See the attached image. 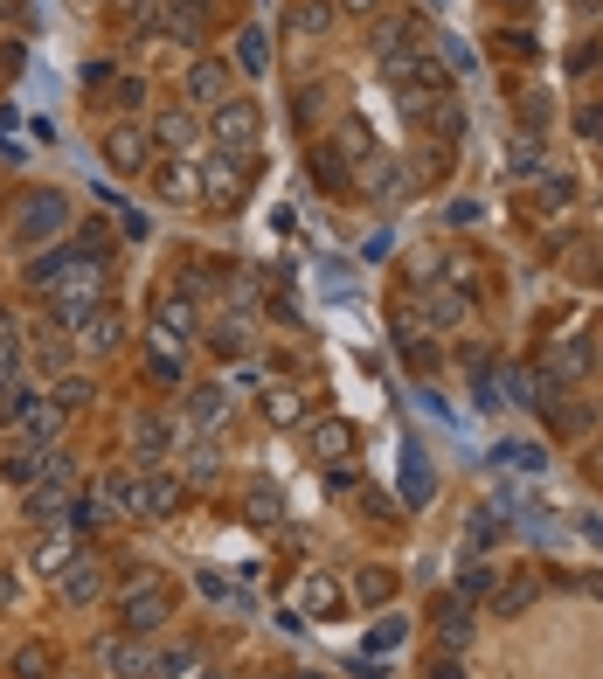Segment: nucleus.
<instances>
[{
    "label": "nucleus",
    "mask_w": 603,
    "mask_h": 679,
    "mask_svg": "<svg viewBox=\"0 0 603 679\" xmlns=\"http://www.w3.org/2000/svg\"><path fill=\"white\" fill-rule=\"evenodd\" d=\"M63 229H70V201H63V195H49V188L21 195V208H14V243H21V250L56 243Z\"/></svg>",
    "instance_id": "nucleus-1"
},
{
    "label": "nucleus",
    "mask_w": 603,
    "mask_h": 679,
    "mask_svg": "<svg viewBox=\"0 0 603 679\" xmlns=\"http://www.w3.org/2000/svg\"><path fill=\"white\" fill-rule=\"evenodd\" d=\"M118 617H125V631H133V638H153L174 617V589L167 583H133V589L118 596Z\"/></svg>",
    "instance_id": "nucleus-2"
},
{
    "label": "nucleus",
    "mask_w": 603,
    "mask_h": 679,
    "mask_svg": "<svg viewBox=\"0 0 603 679\" xmlns=\"http://www.w3.org/2000/svg\"><path fill=\"white\" fill-rule=\"evenodd\" d=\"M76 347H84V354H118L125 347V320L104 312V305H91L84 320H76Z\"/></svg>",
    "instance_id": "nucleus-3"
},
{
    "label": "nucleus",
    "mask_w": 603,
    "mask_h": 679,
    "mask_svg": "<svg viewBox=\"0 0 603 679\" xmlns=\"http://www.w3.org/2000/svg\"><path fill=\"white\" fill-rule=\"evenodd\" d=\"M97 500L112 506V513L146 520V472H104V479H97Z\"/></svg>",
    "instance_id": "nucleus-4"
},
{
    "label": "nucleus",
    "mask_w": 603,
    "mask_h": 679,
    "mask_svg": "<svg viewBox=\"0 0 603 679\" xmlns=\"http://www.w3.org/2000/svg\"><path fill=\"white\" fill-rule=\"evenodd\" d=\"M97 666L104 672H118V679H139V672H153V659H146V645L125 631V638H104L97 645Z\"/></svg>",
    "instance_id": "nucleus-5"
},
{
    "label": "nucleus",
    "mask_w": 603,
    "mask_h": 679,
    "mask_svg": "<svg viewBox=\"0 0 603 679\" xmlns=\"http://www.w3.org/2000/svg\"><path fill=\"white\" fill-rule=\"evenodd\" d=\"M146 133H139V125H112V133H104V160H112L118 174H139L146 167Z\"/></svg>",
    "instance_id": "nucleus-6"
},
{
    "label": "nucleus",
    "mask_w": 603,
    "mask_h": 679,
    "mask_svg": "<svg viewBox=\"0 0 603 679\" xmlns=\"http://www.w3.org/2000/svg\"><path fill=\"white\" fill-rule=\"evenodd\" d=\"M216 139L229 153H250L257 146V104H222V112H216Z\"/></svg>",
    "instance_id": "nucleus-7"
},
{
    "label": "nucleus",
    "mask_w": 603,
    "mask_h": 679,
    "mask_svg": "<svg viewBox=\"0 0 603 679\" xmlns=\"http://www.w3.org/2000/svg\"><path fill=\"white\" fill-rule=\"evenodd\" d=\"M160 451H167V424H160L153 409H146V416H133V458H139V464H153Z\"/></svg>",
    "instance_id": "nucleus-8"
},
{
    "label": "nucleus",
    "mask_w": 603,
    "mask_h": 679,
    "mask_svg": "<svg viewBox=\"0 0 603 679\" xmlns=\"http://www.w3.org/2000/svg\"><path fill=\"white\" fill-rule=\"evenodd\" d=\"M21 430H29L35 443H49V437H56V430H63V409H56V403H49V396H35L29 409H21Z\"/></svg>",
    "instance_id": "nucleus-9"
},
{
    "label": "nucleus",
    "mask_w": 603,
    "mask_h": 679,
    "mask_svg": "<svg viewBox=\"0 0 603 679\" xmlns=\"http://www.w3.org/2000/svg\"><path fill=\"white\" fill-rule=\"evenodd\" d=\"M91 596H97V562L76 555V562L63 568V604H91Z\"/></svg>",
    "instance_id": "nucleus-10"
},
{
    "label": "nucleus",
    "mask_w": 603,
    "mask_h": 679,
    "mask_svg": "<svg viewBox=\"0 0 603 679\" xmlns=\"http://www.w3.org/2000/svg\"><path fill=\"white\" fill-rule=\"evenodd\" d=\"M437 631H444V645H451V651H465V645H471V617H465L458 596H451V604H437Z\"/></svg>",
    "instance_id": "nucleus-11"
},
{
    "label": "nucleus",
    "mask_w": 603,
    "mask_h": 679,
    "mask_svg": "<svg viewBox=\"0 0 603 679\" xmlns=\"http://www.w3.org/2000/svg\"><path fill=\"white\" fill-rule=\"evenodd\" d=\"M167 35L174 42H195L201 35V0H167Z\"/></svg>",
    "instance_id": "nucleus-12"
},
{
    "label": "nucleus",
    "mask_w": 603,
    "mask_h": 679,
    "mask_svg": "<svg viewBox=\"0 0 603 679\" xmlns=\"http://www.w3.org/2000/svg\"><path fill=\"white\" fill-rule=\"evenodd\" d=\"M42 472H49V451H42V443H21V451L8 458V479H14V485H35Z\"/></svg>",
    "instance_id": "nucleus-13"
},
{
    "label": "nucleus",
    "mask_w": 603,
    "mask_h": 679,
    "mask_svg": "<svg viewBox=\"0 0 603 679\" xmlns=\"http://www.w3.org/2000/svg\"><path fill=\"white\" fill-rule=\"evenodd\" d=\"M188 97H195V104H216V97H222V63H195V70H188Z\"/></svg>",
    "instance_id": "nucleus-14"
},
{
    "label": "nucleus",
    "mask_w": 603,
    "mask_h": 679,
    "mask_svg": "<svg viewBox=\"0 0 603 679\" xmlns=\"http://www.w3.org/2000/svg\"><path fill=\"white\" fill-rule=\"evenodd\" d=\"M91 396H97V388H91L84 375H63V382H56V396H49V403H56V409L70 416V409H91Z\"/></svg>",
    "instance_id": "nucleus-15"
},
{
    "label": "nucleus",
    "mask_w": 603,
    "mask_h": 679,
    "mask_svg": "<svg viewBox=\"0 0 603 679\" xmlns=\"http://www.w3.org/2000/svg\"><path fill=\"white\" fill-rule=\"evenodd\" d=\"M236 70H243V76L264 70V29H243V35H236Z\"/></svg>",
    "instance_id": "nucleus-16"
},
{
    "label": "nucleus",
    "mask_w": 603,
    "mask_h": 679,
    "mask_svg": "<svg viewBox=\"0 0 603 679\" xmlns=\"http://www.w3.org/2000/svg\"><path fill=\"white\" fill-rule=\"evenodd\" d=\"M201 596H208L216 610H250V596L236 589V583H222V576H201Z\"/></svg>",
    "instance_id": "nucleus-17"
},
{
    "label": "nucleus",
    "mask_w": 603,
    "mask_h": 679,
    "mask_svg": "<svg viewBox=\"0 0 603 679\" xmlns=\"http://www.w3.org/2000/svg\"><path fill=\"white\" fill-rule=\"evenodd\" d=\"M236 188H243L236 160H216V167H208V201H236Z\"/></svg>",
    "instance_id": "nucleus-18"
},
{
    "label": "nucleus",
    "mask_w": 603,
    "mask_h": 679,
    "mask_svg": "<svg viewBox=\"0 0 603 679\" xmlns=\"http://www.w3.org/2000/svg\"><path fill=\"white\" fill-rule=\"evenodd\" d=\"M548 424H555L562 437H575V430H590V409L583 403H548Z\"/></svg>",
    "instance_id": "nucleus-19"
},
{
    "label": "nucleus",
    "mask_w": 603,
    "mask_h": 679,
    "mask_svg": "<svg viewBox=\"0 0 603 679\" xmlns=\"http://www.w3.org/2000/svg\"><path fill=\"white\" fill-rule=\"evenodd\" d=\"M548 368H555V375H583L590 368V340H569L562 354H548Z\"/></svg>",
    "instance_id": "nucleus-20"
},
{
    "label": "nucleus",
    "mask_w": 603,
    "mask_h": 679,
    "mask_svg": "<svg viewBox=\"0 0 603 679\" xmlns=\"http://www.w3.org/2000/svg\"><path fill=\"white\" fill-rule=\"evenodd\" d=\"M35 403V388H21V382H8L0 388V424H21V409Z\"/></svg>",
    "instance_id": "nucleus-21"
},
{
    "label": "nucleus",
    "mask_w": 603,
    "mask_h": 679,
    "mask_svg": "<svg viewBox=\"0 0 603 679\" xmlns=\"http://www.w3.org/2000/svg\"><path fill=\"white\" fill-rule=\"evenodd\" d=\"M160 139L167 146H195V118L188 112H160Z\"/></svg>",
    "instance_id": "nucleus-22"
},
{
    "label": "nucleus",
    "mask_w": 603,
    "mask_h": 679,
    "mask_svg": "<svg viewBox=\"0 0 603 679\" xmlns=\"http://www.w3.org/2000/svg\"><path fill=\"white\" fill-rule=\"evenodd\" d=\"M216 416H229V403H222V388H201V396H195V424L208 430V424H216Z\"/></svg>",
    "instance_id": "nucleus-23"
},
{
    "label": "nucleus",
    "mask_w": 603,
    "mask_h": 679,
    "mask_svg": "<svg viewBox=\"0 0 603 679\" xmlns=\"http://www.w3.org/2000/svg\"><path fill=\"white\" fill-rule=\"evenodd\" d=\"M14 672H21V679H42V672H49V645H21Z\"/></svg>",
    "instance_id": "nucleus-24"
},
{
    "label": "nucleus",
    "mask_w": 603,
    "mask_h": 679,
    "mask_svg": "<svg viewBox=\"0 0 603 679\" xmlns=\"http://www.w3.org/2000/svg\"><path fill=\"white\" fill-rule=\"evenodd\" d=\"M264 409L278 416V424H292V416H299V396H292V388H271V396H264Z\"/></svg>",
    "instance_id": "nucleus-25"
},
{
    "label": "nucleus",
    "mask_w": 603,
    "mask_h": 679,
    "mask_svg": "<svg viewBox=\"0 0 603 679\" xmlns=\"http://www.w3.org/2000/svg\"><path fill=\"white\" fill-rule=\"evenodd\" d=\"M361 596H368V604H382V596H396V576H382V568H368V576H361Z\"/></svg>",
    "instance_id": "nucleus-26"
},
{
    "label": "nucleus",
    "mask_w": 603,
    "mask_h": 679,
    "mask_svg": "<svg viewBox=\"0 0 603 679\" xmlns=\"http://www.w3.org/2000/svg\"><path fill=\"white\" fill-rule=\"evenodd\" d=\"M112 104L133 112V104H146V84H139V76H118V84H112Z\"/></svg>",
    "instance_id": "nucleus-27"
},
{
    "label": "nucleus",
    "mask_w": 603,
    "mask_h": 679,
    "mask_svg": "<svg viewBox=\"0 0 603 679\" xmlns=\"http://www.w3.org/2000/svg\"><path fill=\"white\" fill-rule=\"evenodd\" d=\"M326 604H340V589L320 576V583H305V610H326Z\"/></svg>",
    "instance_id": "nucleus-28"
},
{
    "label": "nucleus",
    "mask_w": 603,
    "mask_h": 679,
    "mask_svg": "<svg viewBox=\"0 0 603 679\" xmlns=\"http://www.w3.org/2000/svg\"><path fill=\"white\" fill-rule=\"evenodd\" d=\"M14 354H21V340H14V320H0V368H14Z\"/></svg>",
    "instance_id": "nucleus-29"
},
{
    "label": "nucleus",
    "mask_w": 603,
    "mask_h": 679,
    "mask_svg": "<svg viewBox=\"0 0 603 679\" xmlns=\"http://www.w3.org/2000/svg\"><path fill=\"white\" fill-rule=\"evenodd\" d=\"M368 645H375V651H382V645H403V617H388V624H375V638H368Z\"/></svg>",
    "instance_id": "nucleus-30"
},
{
    "label": "nucleus",
    "mask_w": 603,
    "mask_h": 679,
    "mask_svg": "<svg viewBox=\"0 0 603 679\" xmlns=\"http://www.w3.org/2000/svg\"><path fill=\"white\" fill-rule=\"evenodd\" d=\"M430 679H465V666H458V659H437V666H430Z\"/></svg>",
    "instance_id": "nucleus-31"
},
{
    "label": "nucleus",
    "mask_w": 603,
    "mask_h": 679,
    "mask_svg": "<svg viewBox=\"0 0 603 679\" xmlns=\"http://www.w3.org/2000/svg\"><path fill=\"white\" fill-rule=\"evenodd\" d=\"M125 8H133V14H139V8H146V0H125Z\"/></svg>",
    "instance_id": "nucleus-32"
}]
</instances>
